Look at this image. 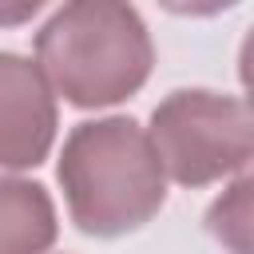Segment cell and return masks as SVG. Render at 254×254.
<instances>
[{
	"label": "cell",
	"mask_w": 254,
	"mask_h": 254,
	"mask_svg": "<svg viewBox=\"0 0 254 254\" xmlns=\"http://www.w3.org/2000/svg\"><path fill=\"white\" fill-rule=\"evenodd\" d=\"M60 238L56 202L44 183L0 175V254H48Z\"/></svg>",
	"instance_id": "5b68a950"
},
{
	"label": "cell",
	"mask_w": 254,
	"mask_h": 254,
	"mask_svg": "<svg viewBox=\"0 0 254 254\" xmlns=\"http://www.w3.org/2000/svg\"><path fill=\"white\" fill-rule=\"evenodd\" d=\"M36 67L79 111L127 103L155 67V40L131 0H64L36 32Z\"/></svg>",
	"instance_id": "6da1fadb"
},
{
	"label": "cell",
	"mask_w": 254,
	"mask_h": 254,
	"mask_svg": "<svg viewBox=\"0 0 254 254\" xmlns=\"http://www.w3.org/2000/svg\"><path fill=\"white\" fill-rule=\"evenodd\" d=\"M250 190H254V179L242 171L206 210V230L230 254H250Z\"/></svg>",
	"instance_id": "8992f818"
},
{
	"label": "cell",
	"mask_w": 254,
	"mask_h": 254,
	"mask_svg": "<svg viewBox=\"0 0 254 254\" xmlns=\"http://www.w3.org/2000/svg\"><path fill=\"white\" fill-rule=\"evenodd\" d=\"M147 139L159 167L179 187H210L234 179L254 159V115L242 95L210 87H179L155 103Z\"/></svg>",
	"instance_id": "3957f363"
},
{
	"label": "cell",
	"mask_w": 254,
	"mask_h": 254,
	"mask_svg": "<svg viewBox=\"0 0 254 254\" xmlns=\"http://www.w3.org/2000/svg\"><path fill=\"white\" fill-rule=\"evenodd\" d=\"M56 127L60 107L44 71L20 52H0V171L40 167L52 155Z\"/></svg>",
	"instance_id": "277c9868"
},
{
	"label": "cell",
	"mask_w": 254,
	"mask_h": 254,
	"mask_svg": "<svg viewBox=\"0 0 254 254\" xmlns=\"http://www.w3.org/2000/svg\"><path fill=\"white\" fill-rule=\"evenodd\" d=\"M56 179L75 230L87 238L131 234L167 202L159 155L131 115L75 123L64 139Z\"/></svg>",
	"instance_id": "7a4b0ae2"
},
{
	"label": "cell",
	"mask_w": 254,
	"mask_h": 254,
	"mask_svg": "<svg viewBox=\"0 0 254 254\" xmlns=\"http://www.w3.org/2000/svg\"><path fill=\"white\" fill-rule=\"evenodd\" d=\"M167 12L175 16H194V20H206V16H222L230 8H238L242 0H159Z\"/></svg>",
	"instance_id": "52a82bcc"
},
{
	"label": "cell",
	"mask_w": 254,
	"mask_h": 254,
	"mask_svg": "<svg viewBox=\"0 0 254 254\" xmlns=\"http://www.w3.org/2000/svg\"><path fill=\"white\" fill-rule=\"evenodd\" d=\"M48 0H0V28H20L28 24Z\"/></svg>",
	"instance_id": "ba28073f"
}]
</instances>
